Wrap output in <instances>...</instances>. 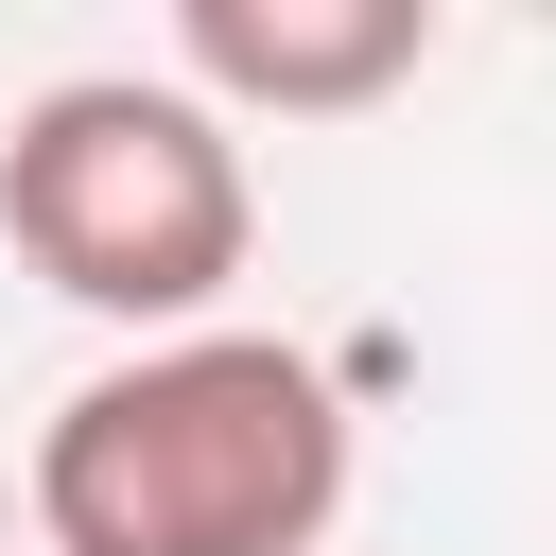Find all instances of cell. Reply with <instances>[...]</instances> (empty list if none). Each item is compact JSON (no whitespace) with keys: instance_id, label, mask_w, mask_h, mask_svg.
Returning a JSON list of instances; mask_svg holds the SVG:
<instances>
[{"instance_id":"obj_1","label":"cell","mask_w":556,"mask_h":556,"mask_svg":"<svg viewBox=\"0 0 556 556\" xmlns=\"http://www.w3.org/2000/svg\"><path fill=\"white\" fill-rule=\"evenodd\" d=\"M348 521V382L278 330H174L35 417L52 556H313Z\"/></svg>"},{"instance_id":"obj_2","label":"cell","mask_w":556,"mask_h":556,"mask_svg":"<svg viewBox=\"0 0 556 556\" xmlns=\"http://www.w3.org/2000/svg\"><path fill=\"white\" fill-rule=\"evenodd\" d=\"M0 243H17L70 313L174 348V330L226 313L243 243H261V191H243V139H226L174 70H70V87H35L17 139H0Z\"/></svg>"},{"instance_id":"obj_3","label":"cell","mask_w":556,"mask_h":556,"mask_svg":"<svg viewBox=\"0 0 556 556\" xmlns=\"http://www.w3.org/2000/svg\"><path fill=\"white\" fill-rule=\"evenodd\" d=\"M434 52V0H174V87L243 122H348Z\"/></svg>"}]
</instances>
